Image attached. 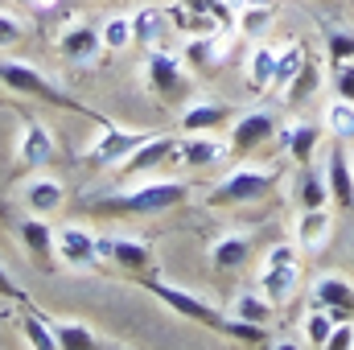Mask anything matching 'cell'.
<instances>
[{"label": "cell", "mask_w": 354, "mask_h": 350, "mask_svg": "<svg viewBox=\"0 0 354 350\" xmlns=\"http://www.w3.org/2000/svg\"><path fill=\"white\" fill-rule=\"evenodd\" d=\"M0 83L17 95H29V99H41V103H54V107H66V111H79V116H95L91 107H83L71 91H62L58 83H50L33 62H21V58H0Z\"/></svg>", "instance_id": "1"}, {"label": "cell", "mask_w": 354, "mask_h": 350, "mask_svg": "<svg viewBox=\"0 0 354 350\" xmlns=\"http://www.w3.org/2000/svg\"><path fill=\"white\" fill-rule=\"evenodd\" d=\"M301 288V256H297V239H280L264 252L260 264V293L272 305H288Z\"/></svg>", "instance_id": "2"}, {"label": "cell", "mask_w": 354, "mask_h": 350, "mask_svg": "<svg viewBox=\"0 0 354 350\" xmlns=\"http://www.w3.org/2000/svg\"><path fill=\"white\" fill-rule=\"evenodd\" d=\"M276 177L280 169H260V165H235L223 181H214L210 190V206H252V202H264L268 194L276 190Z\"/></svg>", "instance_id": "3"}, {"label": "cell", "mask_w": 354, "mask_h": 350, "mask_svg": "<svg viewBox=\"0 0 354 350\" xmlns=\"http://www.w3.org/2000/svg\"><path fill=\"white\" fill-rule=\"evenodd\" d=\"M185 194H189L185 181H145V185H132L124 194H111L107 210H120V214H161V210L181 206Z\"/></svg>", "instance_id": "4"}, {"label": "cell", "mask_w": 354, "mask_h": 350, "mask_svg": "<svg viewBox=\"0 0 354 350\" xmlns=\"http://www.w3.org/2000/svg\"><path fill=\"white\" fill-rule=\"evenodd\" d=\"M149 293H153L161 305H169L177 317H185V322H198V326H206V330L223 334V322H227V313H218L214 305H206L198 293H189V288H181V284H169V280H149Z\"/></svg>", "instance_id": "5"}, {"label": "cell", "mask_w": 354, "mask_h": 350, "mask_svg": "<svg viewBox=\"0 0 354 350\" xmlns=\"http://www.w3.org/2000/svg\"><path fill=\"white\" fill-rule=\"evenodd\" d=\"M280 136V120H276V111H268V107H252V111H243L235 124H231V153L235 157H248V153H256V149H264Z\"/></svg>", "instance_id": "6"}, {"label": "cell", "mask_w": 354, "mask_h": 350, "mask_svg": "<svg viewBox=\"0 0 354 350\" xmlns=\"http://www.w3.org/2000/svg\"><path fill=\"white\" fill-rule=\"evenodd\" d=\"M145 136H149V132H132V128H115V124H107V128L95 136V145L83 153V161H87V165H99V169H120Z\"/></svg>", "instance_id": "7"}, {"label": "cell", "mask_w": 354, "mask_h": 350, "mask_svg": "<svg viewBox=\"0 0 354 350\" xmlns=\"http://www.w3.org/2000/svg\"><path fill=\"white\" fill-rule=\"evenodd\" d=\"M54 256H58V264H62L66 272H95V264H99L95 235H91L87 227H79V223L58 227V235H54Z\"/></svg>", "instance_id": "8"}, {"label": "cell", "mask_w": 354, "mask_h": 350, "mask_svg": "<svg viewBox=\"0 0 354 350\" xmlns=\"http://www.w3.org/2000/svg\"><path fill=\"white\" fill-rule=\"evenodd\" d=\"M58 54H62L66 62H79V66L99 62V54H103V33H99V25H87V21L62 25V33H58Z\"/></svg>", "instance_id": "9"}, {"label": "cell", "mask_w": 354, "mask_h": 350, "mask_svg": "<svg viewBox=\"0 0 354 350\" xmlns=\"http://www.w3.org/2000/svg\"><path fill=\"white\" fill-rule=\"evenodd\" d=\"M177 157V136H145L136 149H132V157L115 169V174L124 177H140V174H153V169H161V165H169Z\"/></svg>", "instance_id": "10"}, {"label": "cell", "mask_w": 354, "mask_h": 350, "mask_svg": "<svg viewBox=\"0 0 354 350\" xmlns=\"http://www.w3.org/2000/svg\"><path fill=\"white\" fill-rule=\"evenodd\" d=\"M227 153H231V140H223V136H214V132H185V136L177 140V161H181L185 169H206V165L223 161Z\"/></svg>", "instance_id": "11"}, {"label": "cell", "mask_w": 354, "mask_h": 350, "mask_svg": "<svg viewBox=\"0 0 354 350\" xmlns=\"http://www.w3.org/2000/svg\"><path fill=\"white\" fill-rule=\"evenodd\" d=\"M54 161V132L41 120H25L21 136H17V165L25 169H41Z\"/></svg>", "instance_id": "12"}, {"label": "cell", "mask_w": 354, "mask_h": 350, "mask_svg": "<svg viewBox=\"0 0 354 350\" xmlns=\"http://www.w3.org/2000/svg\"><path fill=\"white\" fill-rule=\"evenodd\" d=\"M334 235V214L330 206H313V210H297V223H292V239L301 252H322Z\"/></svg>", "instance_id": "13"}, {"label": "cell", "mask_w": 354, "mask_h": 350, "mask_svg": "<svg viewBox=\"0 0 354 350\" xmlns=\"http://www.w3.org/2000/svg\"><path fill=\"white\" fill-rule=\"evenodd\" d=\"M149 87L157 91V95H165V99H177L181 91H185V66H181V58L169 54V50H153L149 54Z\"/></svg>", "instance_id": "14"}, {"label": "cell", "mask_w": 354, "mask_h": 350, "mask_svg": "<svg viewBox=\"0 0 354 350\" xmlns=\"http://www.w3.org/2000/svg\"><path fill=\"white\" fill-rule=\"evenodd\" d=\"M21 198H25V206H29V214H58L62 210V202H66V190H62V181L50 174H41V169H33V177L25 181V190H21Z\"/></svg>", "instance_id": "15"}, {"label": "cell", "mask_w": 354, "mask_h": 350, "mask_svg": "<svg viewBox=\"0 0 354 350\" xmlns=\"http://www.w3.org/2000/svg\"><path fill=\"white\" fill-rule=\"evenodd\" d=\"M239 37V33H235ZM227 29H214V33H202V37H194L189 46H185V62L189 66H198V71H218L223 62H227V54H231V42H235Z\"/></svg>", "instance_id": "16"}, {"label": "cell", "mask_w": 354, "mask_h": 350, "mask_svg": "<svg viewBox=\"0 0 354 350\" xmlns=\"http://www.w3.org/2000/svg\"><path fill=\"white\" fill-rule=\"evenodd\" d=\"M326 190H330V202L338 206V210H354V165L346 153H338V149H330V157H326Z\"/></svg>", "instance_id": "17"}, {"label": "cell", "mask_w": 354, "mask_h": 350, "mask_svg": "<svg viewBox=\"0 0 354 350\" xmlns=\"http://www.w3.org/2000/svg\"><path fill=\"white\" fill-rule=\"evenodd\" d=\"M322 136H326V128H317V124H309V120H292V124L280 128V145H284V153H288L297 165H309V161H313Z\"/></svg>", "instance_id": "18"}, {"label": "cell", "mask_w": 354, "mask_h": 350, "mask_svg": "<svg viewBox=\"0 0 354 350\" xmlns=\"http://www.w3.org/2000/svg\"><path fill=\"white\" fill-rule=\"evenodd\" d=\"M17 235H21L25 252H29L37 264L58 260V256H54V235H58V227H50V223H46V214H25V219H21V227H17Z\"/></svg>", "instance_id": "19"}, {"label": "cell", "mask_w": 354, "mask_h": 350, "mask_svg": "<svg viewBox=\"0 0 354 350\" xmlns=\"http://www.w3.org/2000/svg\"><path fill=\"white\" fill-rule=\"evenodd\" d=\"M248 260H252V235L248 231H227L223 239L210 243V264L218 272H239Z\"/></svg>", "instance_id": "20"}, {"label": "cell", "mask_w": 354, "mask_h": 350, "mask_svg": "<svg viewBox=\"0 0 354 350\" xmlns=\"http://www.w3.org/2000/svg\"><path fill=\"white\" fill-rule=\"evenodd\" d=\"M169 12L165 8H157V4H145V8H136L132 12V37L140 42V46H149V50H157L161 42H165V33H169Z\"/></svg>", "instance_id": "21"}, {"label": "cell", "mask_w": 354, "mask_h": 350, "mask_svg": "<svg viewBox=\"0 0 354 350\" xmlns=\"http://www.w3.org/2000/svg\"><path fill=\"white\" fill-rule=\"evenodd\" d=\"M231 120V111L214 99H194L185 111H181V132H218L223 124Z\"/></svg>", "instance_id": "22"}, {"label": "cell", "mask_w": 354, "mask_h": 350, "mask_svg": "<svg viewBox=\"0 0 354 350\" xmlns=\"http://www.w3.org/2000/svg\"><path fill=\"white\" fill-rule=\"evenodd\" d=\"M309 297H313V305L354 313V284L346 280V276H317L313 288H309Z\"/></svg>", "instance_id": "23"}, {"label": "cell", "mask_w": 354, "mask_h": 350, "mask_svg": "<svg viewBox=\"0 0 354 350\" xmlns=\"http://www.w3.org/2000/svg\"><path fill=\"white\" fill-rule=\"evenodd\" d=\"M338 317H346V313H342V309L313 305V309L305 313V322H301V338H305V347L326 350V342H330V334H334V322H338Z\"/></svg>", "instance_id": "24"}, {"label": "cell", "mask_w": 354, "mask_h": 350, "mask_svg": "<svg viewBox=\"0 0 354 350\" xmlns=\"http://www.w3.org/2000/svg\"><path fill=\"white\" fill-rule=\"evenodd\" d=\"M276 58H280V50H272V46H256V50L248 54V66H243L248 87L272 91V83H276Z\"/></svg>", "instance_id": "25"}, {"label": "cell", "mask_w": 354, "mask_h": 350, "mask_svg": "<svg viewBox=\"0 0 354 350\" xmlns=\"http://www.w3.org/2000/svg\"><path fill=\"white\" fill-rule=\"evenodd\" d=\"M322 128L326 136H334L338 145H354V103L351 99H330L326 103V116H322Z\"/></svg>", "instance_id": "26"}, {"label": "cell", "mask_w": 354, "mask_h": 350, "mask_svg": "<svg viewBox=\"0 0 354 350\" xmlns=\"http://www.w3.org/2000/svg\"><path fill=\"white\" fill-rule=\"evenodd\" d=\"M54 322V317H50ZM54 338H58V350H99L107 347V338H99L87 322H54Z\"/></svg>", "instance_id": "27"}, {"label": "cell", "mask_w": 354, "mask_h": 350, "mask_svg": "<svg viewBox=\"0 0 354 350\" xmlns=\"http://www.w3.org/2000/svg\"><path fill=\"white\" fill-rule=\"evenodd\" d=\"M231 313H235V317H243V322L268 326V322H272V313H276V305L268 301L264 293H260V284H256V288H243V293H235V301H231Z\"/></svg>", "instance_id": "28"}, {"label": "cell", "mask_w": 354, "mask_h": 350, "mask_svg": "<svg viewBox=\"0 0 354 350\" xmlns=\"http://www.w3.org/2000/svg\"><path fill=\"white\" fill-rule=\"evenodd\" d=\"M111 264L124 268V272H145V268H149V243L136 239V235H115Z\"/></svg>", "instance_id": "29"}, {"label": "cell", "mask_w": 354, "mask_h": 350, "mask_svg": "<svg viewBox=\"0 0 354 350\" xmlns=\"http://www.w3.org/2000/svg\"><path fill=\"white\" fill-rule=\"evenodd\" d=\"M292 198L301 210H313V206H330V190H326V177L313 174V169H301L297 185H292Z\"/></svg>", "instance_id": "30"}, {"label": "cell", "mask_w": 354, "mask_h": 350, "mask_svg": "<svg viewBox=\"0 0 354 350\" xmlns=\"http://www.w3.org/2000/svg\"><path fill=\"white\" fill-rule=\"evenodd\" d=\"M21 330H25V342L37 350H58V338H54V322L37 309H25L21 313Z\"/></svg>", "instance_id": "31"}, {"label": "cell", "mask_w": 354, "mask_h": 350, "mask_svg": "<svg viewBox=\"0 0 354 350\" xmlns=\"http://www.w3.org/2000/svg\"><path fill=\"white\" fill-rule=\"evenodd\" d=\"M305 66H309L305 46H284L280 58H276V83H272V91H288V83H292Z\"/></svg>", "instance_id": "32"}, {"label": "cell", "mask_w": 354, "mask_h": 350, "mask_svg": "<svg viewBox=\"0 0 354 350\" xmlns=\"http://www.w3.org/2000/svg\"><path fill=\"white\" fill-rule=\"evenodd\" d=\"M99 33H103V50L107 54H124L136 37H132V17H124V12H115V17H107L103 25H99Z\"/></svg>", "instance_id": "33"}, {"label": "cell", "mask_w": 354, "mask_h": 350, "mask_svg": "<svg viewBox=\"0 0 354 350\" xmlns=\"http://www.w3.org/2000/svg\"><path fill=\"white\" fill-rule=\"evenodd\" d=\"M272 12H276V8H268V4H248V8H235V33H239V37H260V33H268Z\"/></svg>", "instance_id": "34"}, {"label": "cell", "mask_w": 354, "mask_h": 350, "mask_svg": "<svg viewBox=\"0 0 354 350\" xmlns=\"http://www.w3.org/2000/svg\"><path fill=\"white\" fill-rule=\"evenodd\" d=\"M326 46H330V58H334V66H338V62H351V58H354V37L346 33V29H330Z\"/></svg>", "instance_id": "35"}, {"label": "cell", "mask_w": 354, "mask_h": 350, "mask_svg": "<svg viewBox=\"0 0 354 350\" xmlns=\"http://www.w3.org/2000/svg\"><path fill=\"white\" fill-rule=\"evenodd\" d=\"M326 350H354V322L351 317H338L334 322V334H330Z\"/></svg>", "instance_id": "36"}, {"label": "cell", "mask_w": 354, "mask_h": 350, "mask_svg": "<svg viewBox=\"0 0 354 350\" xmlns=\"http://www.w3.org/2000/svg\"><path fill=\"white\" fill-rule=\"evenodd\" d=\"M334 95L354 103V62H338V71H334Z\"/></svg>", "instance_id": "37"}, {"label": "cell", "mask_w": 354, "mask_h": 350, "mask_svg": "<svg viewBox=\"0 0 354 350\" xmlns=\"http://www.w3.org/2000/svg\"><path fill=\"white\" fill-rule=\"evenodd\" d=\"M17 42H21V21L0 8V50H8V46H17Z\"/></svg>", "instance_id": "38"}, {"label": "cell", "mask_w": 354, "mask_h": 350, "mask_svg": "<svg viewBox=\"0 0 354 350\" xmlns=\"http://www.w3.org/2000/svg\"><path fill=\"white\" fill-rule=\"evenodd\" d=\"M0 297H8V301H25V293L17 288V280L4 272V264H0Z\"/></svg>", "instance_id": "39"}, {"label": "cell", "mask_w": 354, "mask_h": 350, "mask_svg": "<svg viewBox=\"0 0 354 350\" xmlns=\"http://www.w3.org/2000/svg\"><path fill=\"white\" fill-rule=\"evenodd\" d=\"M111 248H115V235H95V252H99V264H111Z\"/></svg>", "instance_id": "40"}, {"label": "cell", "mask_w": 354, "mask_h": 350, "mask_svg": "<svg viewBox=\"0 0 354 350\" xmlns=\"http://www.w3.org/2000/svg\"><path fill=\"white\" fill-rule=\"evenodd\" d=\"M185 4H189L194 12H202V17H206V12H227L223 0H185Z\"/></svg>", "instance_id": "41"}, {"label": "cell", "mask_w": 354, "mask_h": 350, "mask_svg": "<svg viewBox=\"0 0 354 350\" xmlns=\"http://www.w3.org/2000/svg\"><path fill=\"white\" fill-rule=\"evenodd\" d=\"M223 4H227L231 12H235V8H248V4H268V8H276V0H223Z\"/></svg>", "instance_id": "42"}, {"label": "cell", "mask_w": 354, "mask_h": 350, "mask_svg": "<svg viewBox=\"0 0 354 350\" xmlns=\"http://www.w3.org/2000/svg\"><path fill=\"white\" fill-rule=\"evenodd\" d=\"M12 4H25V8H29V4H33V0H12Z\"/></svg>", "instance_id": "43"}, {"label": "cell", "mask_w": 354, "mask_h": 350, "mask_svg": "<svg viewBox=\"0 0 354 350\" xmlns=\"http://www.w3.org/2000/svg\"><path fill=\"white\" fill-rule=\"evenodd\" d=\"M351 165H354V149H351Z\"/></svg>", "instance_id": "44"}, {"label": "cell", "mask_w": 354, "mask_h": 350, "mask_svg": "<svg viewBox=\"0 0 354 350\" xmlns=\"http://www.w3.org/2000/svg\"><path fill=\"white\" fill-rule=\"evenodd\" d=\"M0 8H4V0H0Z\"/></svg>", "instance_id": "45"}]
</instances>
